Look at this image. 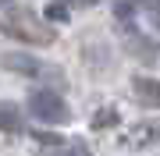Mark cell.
<instances>
[{"label":"cell","mask_w":160,"mask_h":156,"mask_svg":"<svg viewBox=\"0 0 160 156\" xmlns=\"http://www.w3.org/2000/svg\"><path fill=\"white\" fill-rule=\"evenodd\" d=\"M64 7H92V4H100V0H61Z\"/></svg>","instance_id":"cell-10"},{"label":"cell","mask_w":160,"mask_h":156,"mask_svg":"<svg viewBox=\"0 0 160 156\" xmlns=\"http://www.w3.org/2000/svg\"><path fill=\"white\" fill-rule=\"evenodd\" d=\"M132 92L139 96V103L142 106H160V82H153V78H132Z\"/></svg>","instance_id":"cell-4"},{"label":"cell","mask_w":160,"mask_h":156,"mask_svg":"<svg viewBox=\"0 0 160 156\" xmlns=\"http://www.w3.org/2000/svg\"><path fill=\"white\" fill-rule=\"evenodd\" d=\"M128 53H132V57H142V60H153L157 57V46H153V39H146V35H132Z\"/></svg>","instance_id":"cell-6"},{"label":"cell","mask_w":160,"mask_h":156,"mask_svg":"<svg viewBox=\"0 0 160 156\" xmlns=\"http://www.w3.org/2000/svg\"><path fill=\"white\" fill-rule=\"evenodd\" d=\"M0 32L18 43H29V46H50L53 43V29L43 18H36L32 11H25V7H14V11H7L0 18Z\"/></svg>","instance_id":"cell-1"},{"label":"cell","mask_w":160,"mask_h":156,"mask_svg":"<svg viewBox=\"0 0 160 156\" xmlns=\"http://www.w3.org/2000/svg\"><path fill=\"white\" fill-rule=\"evenodd\" d=\"M29 114L36 117V121H43V124H64L68 121V103L57 96V92H50V89H36V92L29 96Z\"/></svg>","instance_id":"cell-2"},{"label":"cell","mask_w":160,"mask_h":156,"mask_svg":"<svg viewBox=\"0 0 160 156\" xmlns=\"http://www.w3.org/2000/svg\"><path fill=\"white\" fill-rule=\"evenodd\" d=\"M4 4H7V0H0V7H4Z\"/></svg>","instance_id":"cell-13"},{"label":"cell","mask_w":160,"mask_h":156,"mask_svg":"<svg viewBox=\"0 0 160 156\" xmlns=\"http://www.w3.org/2000/svg\"><path fill=\"white\" fill-rule=\"evenodd\" d=\"M135 4H139V7H146V11H153V14L160 11V0H135Z\"/></svg>","instance_id":"cell-11"},{"label":"cell","mask_w":160,"mask_h":156,"mask_svg":"<svg viewBox=\"0 0 160 156\" xmlns=\"http://www.w3.org/2000/svg\"><path fill=\"white\" fill-rule=\"evenodd\" d=\"M0 64H4L7 71H18V75H29V78L43 75V64L36 60V57H29V53H4Z\"/></svg>","instance_id":"cell-3"},{"label":"cell","mask_w":160,"mask_h":156,"mask_svg":"<svg viewBox=\"0 0 160 156\" xmlns=\"http://www.w3.org/2000/svg\"><path fill=\"white\" fill-rule=\"evenodd\" d=\"M46 18H50V21H68V11H64V4H61V0L46 7Z\"/></svg>","instance_id":"cell-9"},{"label":"cell","mask_w":160,"mask_h":156,"mask_svg":"<svg viewBox=\"0 0 160 156\" xmlns=\"http://www.w3.org/2000/svg\"><path fill=\"white\" fill-rule=\"evenodd\" d=\"M0 131H7V135L22 131V110L14 103H0Z\"/></svg>","instance_id":"cell-5"},{"label":"cell","mask_w":160,"mask_h":156,"mask_svg":"<svg viewBox=\"0 0 160 156\" xmlns=\"http://www.w3.org/2000/svg\"><path fill=\"white\" fill-rule=\"evenodd\" d=\"M121 121V114L114 106H103V110H96V117H92V128H96V131H103V128H114Z\"/></svg>","instance_id":"cell-7"},{"label":"cell","mask_w":160,"mask_h":156,"mask_svg":"<svg viewBox=\"0 0 160 156\" xmlns=\"http://www.w3.org/2000/svg\"><path fill=\"white\" fill-rule=\"evenodd\" d=\"M57 156H92L89 153V145H82V142H71V145H64V149Z\"/></svg>","instance_id":"cell-8"},{"label":"cell","mask_w":160,"mask_h":156,"mask_svg":"<svg viewBox=\"0 0 160 156\" xmlns=\"http://www.w3.org/2000/svg\"><path fill=\"white\" fill-rule=\"evenodd\" d=\"M153 21H157V29H160V11H157V18H153Z\"/></svg>","instance_id":"cell-12"}]
</instances>
